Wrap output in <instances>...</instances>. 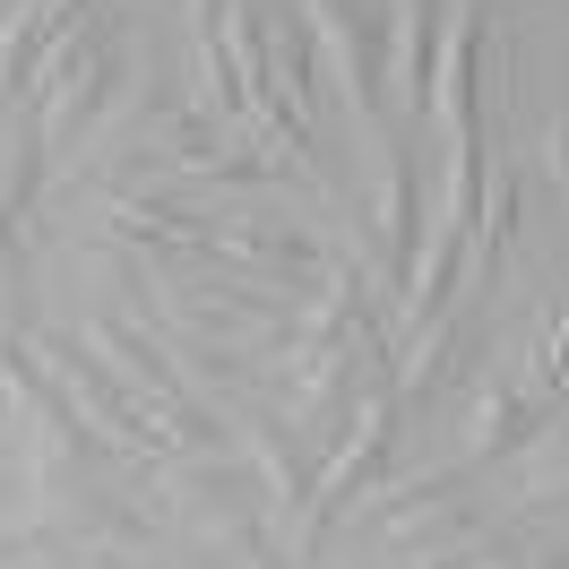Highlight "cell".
<instances>
[{
  "label": "cell",
  "mask_w": 569,
  "mask_h": 569,
  "mask_svg": "<svg viewBox=\"0 0 569 569\" xmlns=\"http://www.w3.org/2000/svg\"><path fill=\"white\" fill-rule=\"evenodd\" d=\"M543 173L569 190V112H552V121H543Z\"/></svg>",
  "instance_id": "obj_14"
},
{
  "label": "cell",
  "mask_w": 569,
  "mask_h": 569,
  "mask_svg": "<svg viewBox=\"0 0 569 569\" xmlns=\"http://www.w3.org/2000/svg\"><path fill=\"white\" fill-rule=\"evenodd\" d=\"M483 52H492V0H466L440 36V87H431V121L449 130V156H483Z\"/></svg>",
  "instance_id": "obj_6"
},
{
  "label": "cell",
  "mask_w": 569,
  "mask_h": 569,
  "mask_svg": "<svg viewBox=\"0 0 569 569\" xmlns=\"http://www.w3.org/2000/svg\"><path fill=\"white\" fill-rule=\"evenodd\" d=\"M475 346H483V311H475V302H449V311H440V320L406 346L415 362H397V406H406V415L440 406V397L475 371Z\"/></svg>",
  "instance_id": "obj_7"
},
{
  "label": "cell",
  "mask_w": 569,
  "mask_h": 569,
  "mask_svg": "<svg viewBox=\"0 0 569 569\" xmlns=\"http://www.w3.org/2000/svg\"><path fill=\"white\" fill-rule=\"evenodd\" d=\"M233 449L250 458V475L268 483V500H277V509H311L328 458L302 440V423H293V415H242V423H233Z\"/></svg>",
  "instance_id": "obj_9"
},
{
  "label": "cell",
  "mask_w": 569,
  "mask_h": 569,
  "mask_svg": "<svg viewBox=\"0 0 569 569\" xmlns=\"http://www.w3.org/2000/svg\"><path fill=\"white\" fill-rule=\"evenodd\" d=\"M527 389H569V311H552V328L535 337V362H527Z\"/></svg>",
  "instance_id": "obj_13"
},
{
  "label": "cell",
  "mask_w": 569,
  "mask_h": 569,
  "mask_svg": "<svg viewBox=\"0 0 569 569\" xmlns=\"http://www.w3.org/2000/svg\"><path fill=\"white\" fill-rule=\"evenodd\" d=\"M466 259H475V233H466L458 216H440L431 224V242L415 250V277H406V293H397V362H406V346L423 337L449 302H458V284H466Z\"/></svg>",
  "instance_id": "obj_12"
},
{
  "label": "cell",
  "mask_w": 569,
  "mask_h": 569,
  "mask_svg": "<svg viewBox=\"0 0 569 569\" xmlns=\"http://www.w3.org/2000/svg\"><path fill=\"white\" fill-rule=\"evenodd\" d=\"M224 9H233V0H181V18H190V43H216V36H224Z\"/></svg>",
  "instance_id": "obj_15"
},
{
  "label": "cell",
  "mask_w": 569,
  "mask_h": 569,
  "mask_svg": "<svg viewBox=\"0 0 569 569\" xmlns=\"http://www.w3.org/2000/svg\"><path fill=\"white\" fill-rule=\"evenodd\" d=\"M156 475H164V492H173V518L199 543H233V552H250L259 535H268V483L250 475L242 449H173V458H156Z\"/></svg>",
  "instance_id": "obj_1"
},
{
  "label": "cell",
  "mask_w": 569,
  "mask_h": 569,
  "mask_svg": "<svg viewBox=\"0 0 569 569\" xmlns=\"http://www.w3.org/2000/svg\"><path fill=\"white\" fill-rule=\"evenodd\" d=\"M112 96H121V27H112V9H96V18H78L70 36L52 43V61H43V78H36L43 147L70 156V147L104 121Z\"/></svg>",
  "instance_id": "obj_2"
},
{
  "label": "cell",
  "mask_w": 569,
  "mask_h": 569,
  "mask_svg": "<svg viewBox=\"0 0 569 569\" xmlns=\"http://www.w3.org/2000/svg\"><path fill=\"white\" fill-rule=\"evenodd\" d=\"M96 569H147V561H96Z\"/></svg>",
  "instance_id": "obj_16"
},
{
  "label": "cell",
  "mask_w": 569,
  "mask_h": 569,
  "mask_svg": "<svg viewBox=\"0 0 569 569\" xmlns=\"http://www.w3.org/2000/svg\"><path fill=\"white\" fill-rule=\"evenodd\" d=\"M96 9H112V0H18L9 9V27H0V112L18 104V96H36L52 43L70 36L78 18H96Z\"/></svg>",
  "instance_id": "obj_11"
},
{
  "label": "cell",
  "mask_w": 569,
  "mask_h": 569,
  "mask_svg": "<svg viewBox=\"0 0 569 569\" xmlns=\"http://www.w3.org/2000/svg\"><path fill=\"white\" fill-rule=\"evenodd\" d=\"M78 337H87V346H96V355L112 362V371H121V380H130V389L147 397V406H156V415H164V406H190V380H181V362H173V346H164V337H156V328L147 320H130V311H96V320L78 328Z\"/></svg>",
  "instance_id": "obj_8"
},
{
  "label": "cell",
  "mask_w": 569,
  "mask_h": 569,
  "mask_svg": "<svg viewBox=\"0 0 569 569\" xmlns=\"http://www.w3.org/2000/svg\"><path fill=\"white\" fill-rule=\"evenodd\" d=\"M543 431H552V406H543V389H527V380H483V389H475V406H466L458 458H466V466L518 458V449H535Z\"/></svg>",
  "instance_id": "obj_10"
},
{
  "label": "cell",
  "mask_w": 569,
  "mask_h": 569,
  "mask_svg": "<svg viewBox=\"0 0 569 569\" xmlns=\"http://www.w3.org/2000/svg\"><path fill=\"white\" fill-rule=\"evenodd\" d=\"M397 423H406V406H397V389H380L371 406H362V423H355V440L328 458V475H320V492H311V509H302V535H293V569L302 561H320L328 552V535L355 518L362 500L389 483V458H397Z\"/></svg>",
  "instance_id": "obj_3"
},
{
  "label": "cell",
  "mask_w": 569,
  "mask_h": 569,
  "mask_svg": "<svg viewBox=\"0 0 569 569\" xmlns=\"http://www.w3.org/2000/svg\"><path fill=\"white\" fill-rule=\"evenodd\" d=\"M362 224H371V268L389 293H406L415 277V250H423V190H415V156L397 130H380V164H371V199H362Z\"/></svg>",
  "instance_id": "obj_5"
},
{
  "label": "cell",
  "mask_w": 569,
  "mask_h": 569,
  "mask_svg": "<svg viewBox=\"0 0 569 569\" xmlns=\"http://www.w3.org/2000/svg\"><path fill=\"white\" fill-rule=\"evenodd\" d=\"M293 9H302L311 43L328 52V78H337L346 112H355V121H380V96H389V78H397L389 9H371V0H293Z\"/></svg>",
  "instance_id": "obj_4"
}]
</instances>
